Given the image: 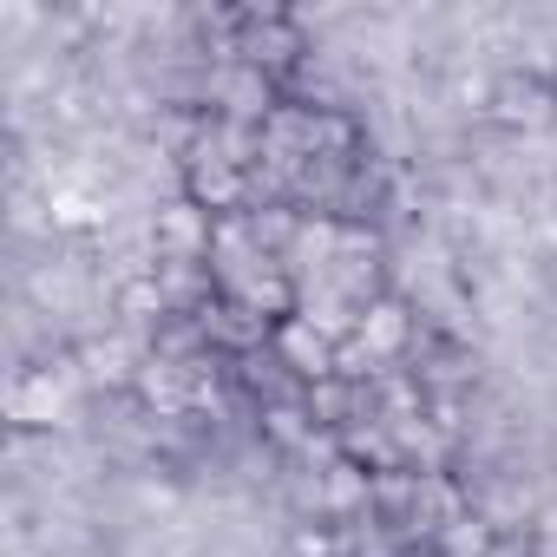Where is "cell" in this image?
<instances>
[{"label":"cell","mask_w":557,"mask_h":557,"mask_svg":"<svg viewBox=\"0 0 557 557\" xmlns=\"http://www.w3.org/2000/svg\"><path fill=\"white\" fill-rule=\"evenodd\" d=\"M216 106H223V119L230 125H269L275 112H283L289 99H283V86H275L269 73H256V66H243V60H230V73L216 79Z\"/></svg>","instance_id":"cell-11"},{"label":"cell","mask_w":557,"mask_h":557,"mask_svg":"<svg viewBox=\"0 0 557 557\" xmlns=\"http://www.w3.org/2000/svg\"><path fill=\"white\" fill-rule=\"evenodd\" d=\"M230 60H243V66H256L283 86L309 60V27L283 8H236L230 14Z\"/></svg>","instance_id":"cell-1"},{"label":"cell","mask_w":557,"mask_h":557,"mask_svg":"<svg viewBox=\"0 0 557 557\" xmlns=\"http://www.w3.org/2000/svg\"><path fill=\"white\" fill-rule=\"evenodd\" d=\"M177 197H190L203 216H249L256 203H262V184H256V171L249 164H236V158H223L216 145H210V132H203V145L190 151V158H177Z\"/></svg>","instance_id":"cell-2"},{"label":"cell","mask_w":557,"mask_h":557,"mask_svg":"<svg viewBox=\"0 0 557 557\" xmlns=\"http://www.w3.org/2000/svg\"><path fill=\"white\" fill-rule=\"evenodd\" d=\"M531 557H557V531H531Z\"/></svg>","instance_id":"cell-16"},{"label":"cell","mask_w":557,"mask_h":557,"mask_svg":"<svg viewBox=\"0 0 557 557\" xmlns=\"http://www.w3.org/2000/svg\"><path fill=\"white\" fill-rule=\"evenodd\" d=\"M262 440L275 446V453H315V420H309V407H302V394H275V400H262Z\"/></svg>","instance_id":"cell-13"},{"label":"cell","mask_w":557,"mask_h":557,"mask_svg":"<svg viewBox=\"0 0 557 557\" xmlns=\"http://www.w3.org/2000/svg\"><path fill=\"white\" fill-rule=\"evenodd\" d=\"M361 151H368V132H361V119H355L348 106H309V164H322V171H355ZM309 164H302V171H309Z\"/></svg>","instance_id":"cell-9"},{"label":"cell","mask_w":557,"mask_h":557,"mask_svg":"<svg viewBox=\"0 0 557 557\" xmlns=\"http://www.w3.org/2000/svg\"><path fill=\"white\" fill-rule=\"evenodd\" d=\"M355 335L374 348L381 368H400V361L413 355V309H407V296H394V289L368 296V302L355 309Z\"/></svg>","instance_id":"cell-8"},{"label":"cell","mask_w":557,"mask_h":557,"mask_svg":"<svg viewBox=\"0 0 557 557\" xmlns=\"http://www.w3.org/2000/svg\"><path fill=\"white\" fill-rule=\"evenodd\" d=\"M269 361L289 374V387H315L335 374V335L315 315H289L269 329Z\"/></svg>","instance_id":"cell-5"},{"label":"cell","mask_w":557,"mask_h":557,"mask_svg":"<svg viewBox=\"0 0 557 557\" xmlns=\"http://www.w3.org/2000/svg\"><path fill=\"white\" fill-rule=\"evenodd\" d=\"M485 119L511 138H531V132H550L557 125V79L544 66H505L492 73V106Z\"/></svg>","instance_id":"cell-4"},{"label":"cell","mask_w":557,"mask_h":557,"mask_svg":"<svg viewBox=\"0 0 557 557\" xmlns=\"http://www.w3.org/2000/svg\"><path fill=\"white\" fill-rule=\"evenodd\" d=\"M73 381H79L73 348H60L53 361H27V368H14V381H8V426L27 433V440L66 426V394H73Z\"/></svg>","instance_id":"cell-3"},{"label":"cell","mask_w":557,"mask_h":557,"mask_svg":"<svg viewBox=\"0 0 557 557\" xmlns=\"http://www.w3.org/2000/svg\"><path fill=\"white\" fill-rule=\"evenodd\" d=\"M230 302H243L262 329H275V322H289V315H302V289H296V275H289V262H262V269H249L243 283H230L223 289Z\"/></svg>","instance_id":"cell-10"},{"label":"cell","mask_w":557,"mask_h":557,"mask_svg":"<svg viewBox=\"0 0 557 557\" xmlns=\"http://www.w3.org/2000/svg\"><path fill=\"white\" fill-rule=\"evenodd\" d=\"M289 557H348V524H335V518H296L289 524Z\"/></svg>","instance_id":"cell-15"},{"label":"cell","mask_w":557,"mask_h":557,"mask_svg":"<svg viewBox=\"0 0 557 557\" xmlns=\"http://www.w3.org/2000/svg\"><path fill=\"white\" fill-rule=\"evenodd\" d=\"M112 315H119L125 329H158L164 315H177V309H171V296H164L158 262H138V269H125V275H119V283H112Z\"/></svg>","instance_id":"cell-12"},{"label":"cell","mask_w":557,"mask_h":557,"mask_svg":"<svg viewBox=\"0 0 557 557\" xmlns=\"http://www.w3.org/2000/svg\"><path fill=\"white\" fill-rule=\"evenodd\" d=\"M216 216H203L190 197H164L151 210V262H210Z\"/></svg>","instance_id":"cell-7"},{"label":"cell","mask_w":557,"mask_h":557,"mask_svg":"<svg viewBox=\"0 0 557 557\" xmlns=\"http://www.w3.org/2000/svg\"><path fill=\"white\" fill-rule=\"evenodd\" d=\"M145 361H151V355H145L138 342H125L119 329H112V335H79V342H73L79 387H92V394H132Z\"/></svg>","instance_id":"cell-6"},{"label":"cell","mask_w":557,"mask_h":557,"mask_svg":"<svg viewBox=\"0 0 557 557\" xmlns=\"http://www.w3.org/2000/svg\"><path fill=\"white\" fill-rule=\"evenodd\" d=\"M505 531L485 518V511H466V518H453V524H440L426 544H433V557H492V544H498Z\"/></svg>","instance_id":"cell-14"}]
</instances>
